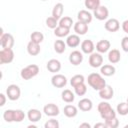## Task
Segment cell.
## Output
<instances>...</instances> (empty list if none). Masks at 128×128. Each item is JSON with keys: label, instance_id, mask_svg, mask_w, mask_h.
I'll return each mask as SVG.
<instances>
[{"label": "cell", "instance_id": "6da1fadb", "mask_svg": "<svg viewBox=\"0 0 128 128\" xmlns=\"http://www.w3.org/2000/svg\"><path fill=\"white\" fill-rule=\"evenodd\" d=\"M98 111L100 113V116L104 120H109L116 117V112L113 110L111 105L106 101H102L98 104Z\"/></svg>", "mask_w": 128, "mask_h": 128}, {"label": "cell", "instance_id": "7a4b0ae2", "mask_svg": "<svg viewBox=\"0 0 128 128\" xmlns=\"http://www.w3.org/2000/svg\"><path fill=\"white\" fill-rule=\"evenodd\" d=\"M87 82L94 90H98V91L106 86V82H105L104 78L98 73L89 74V76L87 78Z\"/></svg>", "mask_w": 128, "mask_h": 128}, {"label": "cell", "instance_id": "3957f363", "mask_svg": "<svg viewBox=\"0 0 128 128\" xmlns=\"http://www.w3.org/2000/svg\"><path fill=\"white\" fill-rule=\"evenodd\" d=\"M38 73H39V67L35 64H30V65H28L27 67H25L21 70L20 75H21L22 79L29 80V79L35 77Z\"/></svg>", "mask_w": 128, "mask_h": 128}, {"label": "cell", "instance_id": "277c9868", "mask_svg": "<svg viewBox=\"0 0 128 128\" xmlns=\"http://www.w3.org/2000/svg\"><path fill=\"white\" fill-rule=\"evenodd\" d=\"M14 59V52L12 48H2L0 51V63L8 64L11 63Z\"/></svg>", "mask_w": 128, "mask_h": 128}, {"label": "cell", "instance_id": "5b68a950", "mask_svg": "<svg viewBox=\"0 0 128 128\" xmlns=\"http://www.w3.org/2000/svg\"><path fill=\"white\" fill-rule=\"evenodd\" d=\"M20 94H21V90H20V88H19L17 85H15V84L9 85V86L7 87V89H6V95H7L8 99L11 100V101H16V100H18L19 97H20Z\"/></svg>", "mask_w": 128, "mask_h": 128}, {"label": "cell", "instance_id": "8992f818", "mask_svg": "<svg viewBox=\"0 0 128 128\" xmlns=\"http://www.w3.org/2000/svg\"><path fill=\"white\" fill-rule=\"evenodd\" d=\"M103 64V57L101 54L98 53H91L89 56V65L93 68H98L101 67Z\"/></svg>", "mask_w": 128, "mask_h": 128}, {"label": "cell", "instance_id": "52a82bcc", "mask_svg": "<svg viewBox=\"0 0 128 128\" xmlns=\"http://www.w3.org/2000/svg\"><path fill=\"white\" fill-rule=\"evenodd\" d=\"M108 15H109V11H108L107 7L102 6V5H100L99 7H97V8L94 10V13H93V16H94L96 19L100 20V21L107 19V18H108Z\"/></svg>", "mask_w": 128, "mask_h": 128}, {"label": "cell", "instance_id": "ba28073f", "mask_svg": "<svg viewBox=\"0 0 128 128\" xmlns=\"http://www.w3.org/2000/svg\"><path fill=\"white\" fill-rule=\"evenodd\" d=\"M0 43L2 48H12L14 45V37L10 33H4L0 36Z\"/></svg>", "mask_w": 128, "mask_h": 128}, {"label": "cell", "instance_id": "9c48e42d", "mask_svg": "<svg viewBox=\"0 0 128 128\" xmlns=\"http://www.w3.org/2000/svg\"><path fill=\"white\" fill-rule=\"evenodd\" d=\"M51 83L56 88H62L67 84V78L62 74H55L51 78Z\"/></svg>", "mask_w": 128, "mask_h": 128}, {"label": "cell", "instance_id": "30bf717a", "mask_svg": "<svg viewBox=\"0 0 128 128\" xmlns=\"http://www.w3.org/2000/svg\"><path fill=\"white\" fill-rule=\"evenodd\" d=\"M43 112L45 113V115L47 116H50V117H54V116H57L59 114V108L56 104H53V103H49V104H46L43 108Z\"/></svg>", "mask_w": 128, "mask_h": 128}, {"label": "cell", "instance_id": "8fae6325", "mask_svg": "<svg viewBox=\"0 0 128 128\" xmlns=\"http://www.w3.org/2000/svg\"><path fill=\"white\" fill-rule=\"evenodd\" d=\"M69 61H70V63L72 65L78 66L83 61V55H82V53L80 51H77V50L71 52L70 55H69Z\"/></svg>", "mask_w": 128, "mask_h": 128}, {"label": "cell", "instance_id": "7c38bea8", "mask_svg": "<svg viewBox=\"0 0 128 128\" xmlns=\"http://www.w3.org/2000/svg\"><path fill=\"white\" fill-rule=\"evenodd\" d=\"M119 28H120V23L115 18H111L107 20L105 23V29L109 32H116L119 30Z\"/></svg>", "mask_w": 128, "mask_h": 128}, {"label": "cell", "instance_id": "4fadbf2b", "mask_svg": "<svg viewBox=\"0 0 128 128\" xmlns=\"http://www.w3.org/2000/svg\"><path fill=\"white\" fill-rule=\"evenodd\" d=\"M113 95H114V91H113V88L110 85H107L106 84V86L104 88H102L101 90H99V96H100V98H102L104 100L111 99L113 97Z\"/></svg>", "mask_w": 128, "mask_h": 128}, {"label": "cell", "instance_id": "5bb4252c", "mask_svg": "<svg viewBox=\"0 0 128 128\" xmlns=\"http://www.w3.org/2000/svg\"><path fill=\"white\" fill-rule=\"evenodd\" d=\"M93 107V103L90 99L88 98H83L81 99L79 102H78V108L83 111V112H87V111H90Z\"/></svg>", "mask_w": 128, "mask_h": 128}, {"label": "cell", "instance_id": "9a60e30c", "mask_svg": "<svg viewBox=\"0 0 128 128\" xmlns=\"http://www.w3.org/2000/svg\"><path fill=\"white\" fill-rule=\"evenodd\" d=\"M74 31L76 32L77 35H85L88 31V24L78 21L74 24Z\"/></svg>", "mask_w": 128, "mask_h": 128}, {"label": "cell", "instance_id": "2e32d148", "mask_svg": "<svg viewBox=\"0 0 128 128\" xmlns=\"http://www.w3.org/2000/svg\"><path fill=\"white\" fill-rule=\"evenodd\" d=\"M94 49H95L94 43H93L91 40H89V39L84 40V41L81 43V50H82V52L85 53V54H91V53H93Z\"/></svg>", "mask_w": 128, "mask_h": 128}, {"label": "cell", "instance_id": "e0dca14e", "mask_svg": "<svg viewBox=\"0 0 128 128\" xmlns=\"http://www.w3.org/2000/svg\"><path fill=\"white\" fill-rule=\"evenodd\" d=\"M48 71L52 72V73H56V72H59L60 69H61V63L57 60V59H51L47 62V65H46Z\"/></svg>", "mask_w": 128, "mask_h": 128}, {"label": "cell", "instance_id": "ac0fdd59", "mask_svg": "<svg viewBox=\"0 0 128 128\" xmlns=\"http://www.w3.org/2000/svg\"><path fill=\"white\" fill-rule=\"evenodd\" d=\"M92 14L90 12H88L87 10H80L78 12V15H77V18H78V21H81V22H84V23H90L92 21Z\"/></svg>", "mask_w": 128, "mask_h": 128}, {"label": "cell", "instance_id": "d6986e66", "mask_svg": "<svg viewBox=\"0 0 128 128\" xmlns=\"http://www.w3.org/2000/svg\"><path fill=\"white\" fill-rule=\"evenodd\" d=\"M27 52L31 56H36L40 53V44L35 43L30 40V42L27 44Z\"/></svg>", "mask_w": 128, "mask_h": 128}, {"label": "cell", "instance_id": "ffe728a7", "mask_svg": "<svg viewBox=\"0 0 128 128\" xmlns=\"http://www.w3.org/2000/svg\"><path fill=\"white\" fill-rule=\"evenodd\" d=\"M110 49V42L108 40H100L96 44V50L99 53H106Z\"/></svg>", "mask_w": 128, "mask_h": 128}, {"label": "cell", "instance_id": "44dd1931", "mask_svg": "<svg viewBox=\"0 0 128 128\" xmlns=\"http://www.w3.org/2000/svg\"><path fill=\"white\" fill-rule=\"evenodd\" d=\"M121 59V54L119 52V50L117 49H112L111 51H109L108 53V60L110 63L112 64H116L120 61Z\"/></svg>", "mask_w": 128, "mask_h": 128}, {"label": "cell", "instance_id": "7402d4cb", "mask_svg": "<svg viewBox=\"0 0 128 128\" xmlns=\"http://www.w3.org/2000/svg\"><path fill=\"white\" fill-rule=\"evenodd\" d=\"M27 117L31 122H37L41 119L42 114L38 109H30L27 113Z\"/></svg>", "mask_w": 128, "mask_h": 128}, {"label": "cell", "instance_id": "603a6c76", "mask_svg": "<svg viewBox=\"0 0 128 128\" xmlns=\"http://www.w3.org/2000/svg\"><path fill=\"white\" fill-rule=\"evenodd\" d=\"M63 11H64V6L62 3H57L53 10H52V16L57 19V20H60L62 18V14H63Z\"/></svg>", "mask_w": 128, "mask_h": 128}, {"label": "cell", "instance_id": "cb8c5ba5", "mask_svg": "<svg viewBox=\"0 0 128 128\" xmlns=\"http://www.w3.org/2000/svg\"><path fill=\"white\" fill-rule=\"evenodd\" d=\"M66 44L71 48H75L80 44V37L75 34L69 35L66 39Z\"/></svg>", "mask_w": 128, "mask_h": 128}, {"label": "cell", "instance_id": "d4e9b609", "mask_svg": "<svg viewBox=\"0 0 128 128\" xmlns=\"http://www.w3.org/2000/svg\"><path fill=\"white\" fill-rule=\"evenodd\" d=\"M115 71H116L115 67L111 64H105L100 68V72L104 76H112L115 74Z\"/></svg>", "mask_w": 128, "mask_h": 128}, {"label": "cell", "instance_id": "484cf974", "mask_svg": "<svg viewBox=\"0 0 128 128\" xmlns=\"http://www.w3.org/2000/svg\"><path fill=\"white\" fill-rule=\"evenodd\" d=\"M64 114L66 117L68 118H72V117H75L78 113L77 111V108L74 106V105H66L64 107V110H63Z\"/></svg>", "mask_w": 128, "mask_h": 128}, {"label": "cell", "instance_id": "4316f807", "mask_svg": "<svg viewBox=\"0 0 128 128\" xmlns=\"http://www.w3.org/2000/svg\"><path fill=\"white\" fill-rule=\"evenodd\" d=\"M61 95H62V100H63L64 102H66V103H71V102H73L74 99H75L74 93H73L71 90H69V89H65V90L62 92Z\"/></svg>", "mask_w": 128, "mask_h": 128}, {"label": "cell", "instance_id": "83f0119b", "mask_svg": "<svg viewBox=\"0 0 128 128\" xmlns=\"http://www.w3.org/2000/svg\"><path fill=\"white\" fill-rule=\"evenodd\" d=\"M70 32V29L69 28H66V27H62V26H57L54 30V34L57 36V37H65V36H68Z\"/></svg>", "mask_w": 128, "mask_h": 128}, {"label": "cell", "instance_id": "f1b7e54d", "mask_svg": "<svg viewBox=\"0 0 128 128\" xmlns=\"http://www.w3.org/2000/svg\"><path fill=\"white\" fill-rule=\"evenodd\" d=\"M66 43L63 40H56L54 42V50L56 51V53L61 54L66 50Z\"/></svg>", "mask_w": 128, "mask_h": 128}, {"label": "cell", "instance_id": "f546056e", "mask_svg": "<svg viewBox=\"0 0 128 128\" xmlns=\"http://www.w3.org/2000/svg\"><path fill=\"white\" fill-rule=\"evenodd\" d=\"M72 24H73V20L69 16H64L59 20V26H62V27H66L70 29L72 27Z\"/></svg>", "mask_w": 128, "mask_h": 128}, {"label": "cell", "instance_id": "4dcf8cb0", "mask_svg": "<svg viewBox=\"0 0 128 128\" xmlns=\"http://www.w3.org/2000/svg\"><path fill=\"white\" fill-rule=\"evenodd\" d=\"M84 81H85L84 76H83V75H80V74H77V75H74V76L71 78L70 84H71V86L74 88L75 86H77V85H79V84H81V83H84Z\"/></svg>", "mask_w": 128, "mask_h": 128}, {"label": "cell", "instance_id": "1f68e13d", "mask_svg": "<svg viewBox=\"0 0 128 128\" xmlns=\"http://www.w3.org/2000/svg\"><path fill=\"white\" fill-rule=\"evenodd\" d=\"M117 112L118 114L122 115V116H125L128 114V103L127 102H121L117 105Z\"/></svg>", "mask_w": 128, "mask_h": 128}, {"label": "cell", "instance_id": "d6a6232c", "mask_svg": "<svg viewBox=\"0 0 128 128\" xmlns=\"http://www.w3.org/2000/svg\"><path fill=\"white\" fill-rule=\"evenodd\" d=\"M30 38H31V41L40 44V43L43 41V39H44V35H43L41 32H39V31H34V32H32V34L30 35Z\"/></svg>", "mask_w": 128, "mask_h": 128}, {"label": "cell", "instance_id": "836d02e7", "mask_svg": "<svg viewBox=\"0 0 128 128\" xmlns=\"http://www.w3.org/2000/svg\"><path fill=\"white\" fill-rule=\"evenodd\" d=\"M85 7L89 10H95L97 7L100 6V0H85Z\"/></svg>", "mask_w": 128, "mask_h": 128}, {"label": "cell", "instance_id": "e575fe53", "mask_svg": "<svg viewBox=\"0 0 128 128\" xmlns=\"http://www.w3.org/2000/svg\"><path fill=\"white\" fill-rule=\"evenodd\" d=\"M74 90H75V93L78 95V96H83L86 92H87V87L84 83H81L77 86L74 87Z\"/></svg>", "mask_w": 128, "mask_h": 128}, {"label": "cell", "instance_id": "d590c367", "mask_svg": "<svg viewBox=\"0 0 128 128\" xmlns=\"http://www.w3.org/2000/svg\"><path fill=\"white\" fill-rule=\"evenodd\" d=\"M3 118L6 122H14V110L8 109L4 111Z\"/></svg>", "mask_w": 128, "mask_h": 128}, {"label": "cell", "instance_id": "8d00e7d4", "mask_svg": "<svg viewBox=\"0 0 128 128\" xmlns=\"http://www.w3.org/2000/svg\"><path fill=\"white\" fill-rule=\"evenodd\" d=\"M46 25H47V27H49L51 29H55L59 25V22L57 19H55L53 16H51L46 19Z\"/></svg>", "mask_w": 128, "mask_h": 128}, {"label": "cell", "instance_id": "74e56055", "mask_svg": "<svg viewBox=\"0 0 128 128\" xmlns=\"http://www.w3.org/2000/svg\"><path fill=\"white\" fill-rule=\"evenodd\" d=\"M25 118V113L20 110V109H17V110H14V122H21L23 121Z\"/></svg>", "mask_w": 128, "mask_h": 128}, {"label": "cell", "instance_id": "f35d334b", "mask_svg": "<svg viewBox=\"0 0 128 128\" xmlns=\"http://www.w3.org/2000/svg\"><path fill=\"white\" fill-rule=\"evenodd\" d=\"M105 124H106L107 128H117L119 126V121L115 117V118H112L109 120H105Z\"/></svg>", "mask_w": 128, "mask_h": 128}, {"label": "cell", "instance_id": "ab89813d", "mask_svg": "<svg viewBox=\"0 0 128 128\" xmlns=\"http://www.w3.org/2000/svg\"><path fill=\"white\" fill-rule=\"evenodd\" d=\"M44 127L45 128H59V122L55 119H50L45 123Z\"/></svg>", "mask_w": 128, "mask_h": 128}, {"label": "cell", "instance_id": "60d3db41", "mask_svg": "<svg viewBox=\"0 0 128 128\" xmlns=\"http://www.w3.org/2000/svg\"><path fill=\"white\" fill-rule=\"evenodd\" d=\"M121 47H122L123 51L128 52V36L124 37V38L121 40Z\"/></svg>", "mask_w": 128, "mask_h": 128}, {"label": "cell", "instance_id": "b9f144b4", "mask_svg": "<svg viewBox=\"0 0 128 128\" xmlns=\"http://www.w3.org/2000/svg\"><path fill=\"white\" fill-rule=\"evenodd\" d=\"M122 29L125 33L128 34V20H125L123 23H122Z\"/></svg>", "mask_w": 128, "mask_h": 128}, {"label": "cell", "instance_id": "7bdbcfd3", "mask_svg": "<svg viewBox=\"0 0 128 128\" xmlns=\"http://www.w3.org/2000/svg\"><path fill=\"white\" fill-rule=\"evenodd\" d=\"M0 99H1V102H0V106H4L5 105V102H6V97L3 93L0 94Z\"/></svg>", "mask_w": 128, "mask_h": 128}, {"label": "cell", "instance_id": "ee69618b", "mask_svg": "<svg viewBox=\"0 0 128 128\" xmlns=\"http://www.w3.org/2000/svg\"><path fill=\"white\" fill-rule=\"evenodd\" d=\"M94 128H107L105 123H96L94 125Z\"/></svg>", "mask_w": 128, "mask_h": 128}, {"label": "cell", "instance_id": "f6af8a7d", "mask_svg": "<svg viewBox=\"0 0 128 128\" xmlns=\"http://www.w3.org/2000/svg\"><path fill=\"white\" fill-rule=\"evenodd\" d=\"M84 127H86V128H91V125H90L89 123H82V124L79 125V128H84Z\"/></svg>", "mask_w": 128, "mask_h": 128}, {"label": "cell", "instance_id": "bcb514c9", "mask_svg": "<svg viewBox=\"0 0 128 128\" xmlns=\"http://www.w3.org/2000/svg\"><path fill=\"white\" fill-rule=\"evenodd\" d=\"M28 128H36V126L35 125H29Z\"/></svg>", "mask_w": 128, "mask_h": 128}, {"label": "cell", "instance_id": "7dc6e473", "mask_svg": "<svg viewBox=\"0 0 128 128\" xmlns=\"http://www.w3.org/2000/svg\"><path fill=\"white\" fill-rule=\"evenodd\" d=\"M125 128H128V124H127V125H125Z\"/></svg>", "mask_w": 128, "mask_h": 128}, {"label": "cell", "instance_id": "c3c4849f", "mask_svg": "<svg viewBox=\"0 0 128 128\" xmlns=\"http://www.w3.org/2000/svg\"><path fill=\"white\" fill-rule=\"evenodd\" d=\"M127 103H128V98H127Z\"/></svg>", "mask_w": 128, "mask_h": 128}, {"label": "cell", "instance_id": "681fc988", "mask_svg": "<svg viewBox=\"0 0 128 128\" xmlns=\"http://www.w3.org/2000/svg\"><path fill=\"white\" fill-rule=\"evenodd\" d=\"M42 1H46V0H42Z\"/></svg>", "mask_w": 128, "mask_h": 128}]
</instances>
